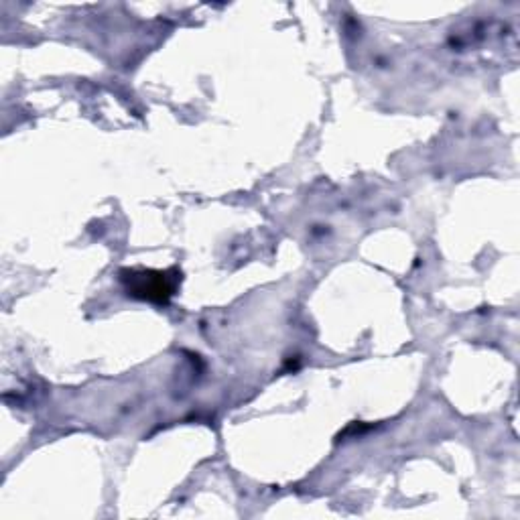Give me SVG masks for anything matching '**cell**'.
<instances>
[{
  "mask_svg": "<svg viewBox=\"0 0 520 520\" xmlns=\"http://www.w3.org/2000/svg\"><path fill=\"white\" fill-rule=\"evenodd\" d=\"M122 281L126 283V289L130 295L149 299V301H159L165 303L173 291L175 283L167 279V273H153V271H124Z\"/></svg>",
  "mask_w": 520,
  "mask_h": 520,
  "instance_id": "6da1fadb",
  "label": "cell"
}]
</instances>
